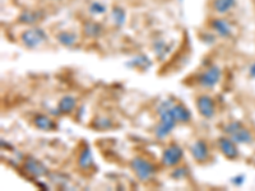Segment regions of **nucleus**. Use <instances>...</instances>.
Listing matches in <instances>:
<instances>
[{"instance_id": "obj_22", "label": "nucleus", "mask_w": 255, "mask_h": 191, "mask_svg": "<svg viewBox=\"0 0 255 191\" xmlns=\"http://www.w3.org/2000/svg\"><path fill=\"white\" fill-rule=\"evenodd\" d=\"M170 46L167 45V42L163 40H158L154 42L153 45V51L154 54H156L157 59H159L161 61H163L166 59V56H167V54L170 52Z\"/></svg>"}, {"instance_id": "obj_20", "label": "nucleus", "mask_w": 255, "mask_h": 191, "mask_svg": "<svg viewBox=\"0 0 255 191\" xmlns=\"http://www.w3.org/2000/svg\"><path fill=\"white\" fill-rule=\"evenodd\" d=\"M91 127L95 130L105 131V130H111L114 127V121L108 117V116H97L93 121L91 122Z\"/></svg>"}, {"instance_id": "obj_7", "label": "nucleus", "mask_w": 255, "mask_h": 191, "mask_svg": "<svg viewBox=\"0 0 255 191\" xmlns=\"http://www.w3.org/2000/svg\"><path fill=\"white\" fill-rule=\"evenodd\" d=\"M195 106L199 115L206 120H212L217 112V104L215 98L209 95H199L195 99Z\"/></svg>"}, {"instance_id": "obj_19", "label": "nucleus", "mask_w": 255, "mask_h": 191, "mask_svg": "<svg viewBox=\"0 0 255 191\" xmlns=\"http://www.w3.org/2000/svg\"><path fill=\"white\" fill-rule=\"evenodd\" d=\"M236 0H212V10L217 14H227L235 8Z\"/></svg>"}, {"instance_id": "obj_2", "label": "nucleus", "mask_w": 255, "mask_h": 191, "mask_svg": "<svg viewBox=\"0 0 255 191\" xmlns=\"http://www.w3.org/2000/svg\"><path fill=\"white\" fill-rule=\"evenodd\" d=\"M222 131L225 135L231 138L238 144H252L253 139H254L252 131L238 120L229 121L227 124L222 125Z\"/></svg>"}, {"instance_id": "obj_8", "label": "nucleus", "mask_w": 255, "mask_h": 191, "mask_svg": "<svg viewBox=\"0 0 255 191\" xmlns=\"http://www.w3.org/2000/svg\"><path fill=\"white\" fill-rule=\"evenodd\" d=\"M189 151H190L191 157L195 162L199 165H204L211 158V151H209V145L203 138H198L194 142L189 145Z\"/></svg>"}, {"instance_id": "obj_16", "label": "nucleus", "mask_w": 255, "mask_h": 191, "mask_svg": "<svg viewBox=\"0 0 255 191\" xmlns=\"http://www.w3.org/2000/svg\"><path fill=\"white\" fill-rule=\"evenodd\" d=\"M172 115H174L175 120L177 121V124L185 125L189 124L191 121V112L188 107H186L185 104L181 103V102L175 101V103L172 104L171 107Z\"/></svg>"}, {"instance_id": "obj_18", "label": "nucleus", "mask_w": 255, "mask_h": 191, "mask_svg": "<svg viewBox=\"0 0 255 191\" xmlns=\"http://www.w3.org/2000/svg\"><path fill=\"white\" fill-rule=\"evenodd\" d=\"M104 27L96 20H86L83 24V35L88 38H97L102 35Z\"/></svg>"}, {"instance_id": "obj_25", "label": "nucleus", "mask_w": 255, "mask_h": 191, "mask_svg": "<svg viewBox=\"0 0 255 191\" xmlns=\"http://www.w3.org/2000/svg\"><path fill=\"white\" fill-rule=\"evenodd\" d=\"M188 176V168L186 167H175L171 172V179L174 180H183Z\"/></svg>"}, {"instance_id": "obj_28", "label": "nucleus", "mask_w": 255, "mask_h": 191, "mask_svg": "<svg viewBox=\"0 0 255 191\" xmlns=\"http://www.w3.org/2000/svg\"><path fill=\"white\" fill-rule=\"evenodd\" d=\"M49 1H52V3H60L63 0H49Z\"/></svg>"}, {"instance_id": "obj_23", "label": "nucleus", "mask_w": 255, "mask_h": 191, "mask_svg": "<svg viewBox=\"0 0 255 191\" xmlns=\"http://www.w3.org/2000/svg\"><path fill=\"white\" fill-rule=\"evenodd\" d=\"M129 67L131 68H136V69H149V67L152 65V61L144 55H139V56H135V58L131 59L129 63L127 64Z\"/></svg>"}, {"instance_id": "obj_27", "label": "nucleus", "mask_w": 255, "mask_h": 191, "mask_svg": "<svg viewBox=\"0 0 255 191\" xmlns=\"http://www.w3.org/2000/svg\"><path fill=\"white\" fill-rule=\"evenodd\" d=\"M248 73H249L250 78L255 79V61L253 64H250V67H249V70H248Z\"/></svg>"}, {"instance_id": "obj_13", "label": "nucleus", "mask_w": 255, "mask_h": 191, "mask_svg": "<svg viewBox=\"0 0 255 191\" xmlns=\"http://www.w3.org/2000/svg\"><path fill=\"white\" fill-rule=\"evenodd\" d=\"M77 165H78V168L81 171H90L91 168H93V166H95V159H93L92 151H91V148L86 143L79 149Z\"/></svg>"}, {"instance_id": "obj_15", "label": "nucleus", "mask_w": 255, "mask_h": 191, "mask_svg": "<svg viewBox=\"0 0 255 191\" xmlns=\"http://www.w3.org/2000/svg\"><path fill=\"white\" fill-rule=\"evenodd\" d=\"M77 106H78V99L77 97L72 95H65L63 96L58 102V108L60 115H72L74 111L77 110Z\"/></svg>"}, {"instance_id": "obj_5", "label": "nucleus", "mask_w": 255, "mask_h": 191, "mask_svg": "<svg viewBox=\"0 0 255 191\" xmlns=\"http://www.w3.org/2000/svg\"><path fill=\"white\" fill-rule=\"evenodd\" d=\"M184 158L183 147L176 142H171L163 149L161 154V166L166 168H174L180 165Z\"/></svg>"}, {"instance_id": "obj_11", "label": "nucleus", "mask_w": 255, "mask_h": 191, "mask_svg": "<svg viewBox=\"0 0 255 191\" xmlns=\"http://www.w3.org/2000/svg\"><path fill=\"white\" fill-rule=\"evenodd\" d=\"M45 17L46 14L42 9H24L18 15L17 22L23 26H37Z\"/></svg>"}, {"instance_id": "obj_9", "label": "nucleus", "mask_w": 255, "mask_h": 191, "mask_svg": "<svg viewBox=\"0 0 255 191\" xmlns=\"http://www.w3.org/2000/svg\"><path fill=\"white\" fill-rule=\"evenodd\" d=\"M23 171L33 179H40L49 175V168L44 162H41L40 159L33 158V157H27L23 162Z\"/></svg>"}, {"instance_id": "obj_1", "label": "nucleus", "mask_w": 255, "mask_h": 191, "mask_svg": "<svg viewBox=\"0 0 255 191\" xmlns=\"http://www.w3.org/2000/svg\"><path fill=\"white\" fill-rule=\"evenodd\" d=\"M176 99L175 98H167L165 101H162L158 104L157 107V113H158L159 117V124L154 127V136L156 139L163 140L166 139L170 134L174 131V129L176 127L177 121L175 120L174 115H172L171 107L172 104L175 103Z\"/></svg>"}, {"instance_id": "obj_4", "label": "nucleus", "mask_w": 255, "mask_h": 191, "mask_svg": "<svg viewBox=\"0 0 255 191\" xmlns=\"http://www.w3.org/2000/svg\"><path fill=\"white\" fill-rule=\"evenodd\" d=\"M130 168L133 174L135 175V177L142 183H147L152 177L154 176V174L157 172V167L153 162L148 161L147 158H143V157H134L130 161Z\"/></svg>"}, {"instance_id": "obj_6", "label": "nucleus", "mask_w": 255, "mask_h": 191, "mask_svg": "<svg viewBox=\"0 0 255 191\" xmlns=\"http://www.w3.org/2000/svg\"><path fill=\"white\" fill-rule=\"evenodd\" d=\"M222 77V70L218 65H211L204 72L199 73L197 77V83L203 90H213L220 83Z\"/></svg>"}, {"instance_id": "obj_10", "label": "nucleus", "mask_w": 255, "mask_h": 191, "mask_svg": "<svg viewBox=\"0 0 255 191\" xmlns=\"http://www.w3.org/2000/svg\"><path fill=\"white\" fill-rule=\"evenodd\" d=\"M217 145L220 152L222 153V156L229 159V161H236L239 158V156H240L238 143L234 142L227 135L220 136L217 139Z\"/></svg>"}, {"instance_id": "obj_26", "label": "nucleus", "mask_w": 255, "mask_h": 191, "mask_svg": "<svg viewBox=\"0 0 255 191\" xmlns=\"http://www.w3.org/2000/svg\"><path fill=\"white\" fill-rule=\"evenodd\" d=\"M244 181H245V176H244V175H238V176L232 177L231 179V184L234 186H236V188L243 185Z\"/></svg>"}, {"instance_id": "obj_12", "label": "nucleus", "mask_w": 255, "mask_h": 191, "mask_svg": "<svg viewBox=\"0 0 255 191\" xmlns=\"http://www.w3.org/2000/svg\"><path fill=\"white\" fill-rule=\"evenodd\" d=\"M209 28L215 32L216 36L221 38L232 37V26L229 20L225 18L216 17L209 20Z\"/></svg>"}, {"instance_id": "obj_21", "label": "nucleus", "mask_w": 255, "mask_h": 191, "mask_svg": "<svg viewBox=\"0 0 255 191\" xmlns=\"http://www.w3.org/2000/svg\"><path fill=\"white\" fill-rule=\"evenodd\" d=\"M110 18L111 20H113L114 26L120 28V27L124 26L125 20H127V12H125V9L122 8V6L115 5L111 9Z\"/></svg>"}, {"instance_id": "obj_29", "label": "nucleus", "mask_w": 255, "mask_h": 191, "mask_svg": "<svg viewBox=\"0 0 255 191\" xmlns=\"http://www.w3.org/2000/svg\"><path fill=\"white\" fill-rule=\"evenodd\" d=\"M179 1H180V3H183V1H184V0H179Z\"/></svg>"}, {"instance_id": "obj_24", "label": "nucleus", "mask_w": 255, "mask_h": 191, "mask_svg": "<svg viewBox=\"0 0 255 191\" xmlns=\"http://www.w3.org/2000/svg\"><path fill=\"white\" fill-rule=\"evenodd\" d=\"M88 12L92 15H102L108 12V6H106V4L102 3V1L95 0V1H92L88 5Z\"/></svg>"}, {"instance_id": "obj_17", "label": "nucleus", "mask_w": 255, "mask_h": 191, "mask_svg": "<svg viewBox=\"0 0 255 191\" xmlns=\"http://www.w3.org/2000/svg\"><path fill=\"white\" fill-rule=\"evenodd\" d=\"M55 38L59 44L64 47H74L79 41V36L73 31H59L55 33Z\"/></svg>"}, {"instance_id": "obj_14", "label": "nucleus", "mask_w": 255, "mask_h": 191, "mask_svg": "<svg viewBox=\"0 0 255 191\" xmlns=\"http://www.w3.org/2000/svg\"><path fill=\"white\" fill-rule=\"evenodd\" d=\"M33 125L37 130L41 131H55L58 129L55 120L46 113H36L33 117Z\"/></svg>"}, {"instance_id": "obj_3", "label": "nucleus", "mask_w": 255, "mask_h": 191, "mask_svg": "<svg viewBox=\"0 0 255 191\" xmlns=\"http://www.w3.org/2000/svg\"><path fill=\"white\" fill-rule=\"evenodd\" d=\"M20 44L26 49L35 50L45 44L47 41V33L44 28L38 26H31L29 28L22 31L19 35Z\"/></svg>"}]
</instances>
